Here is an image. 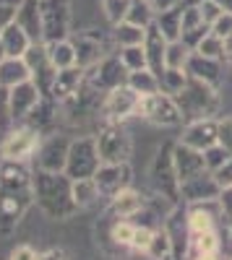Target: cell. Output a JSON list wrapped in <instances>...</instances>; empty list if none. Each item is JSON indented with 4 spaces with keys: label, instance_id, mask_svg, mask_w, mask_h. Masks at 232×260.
Returning a JSON list of instances; mask_svg holds the SVG:
<instances>
[{
    "label": "cell",
    "instance_id": "cell-6",
    "mask_svg": "<svg viewBox=\"0 0 232 260\" xmlns=\"http://www.w3.org/2000/svg\"><path fill=\"white\" fill-rule=\"evenodd\" d=\"M128 68L123 65L120 55H104L94 68L83 71V83L92 86L94 91L99 94H107L112 89H118V86H125L128 83Z\"/></svg>",
    "mask_w": 232,
    "mask_h": 260
},
{
    "label": "cell",
    "instance_id": "cell-10",
    "mask_svg": "<svg viewBox=\"0 0 232 260\" xmlns=\"http://www.w3.org/2000/svg\"><path fill=\"white\" fill-rule=\"evenodd\" d=\"M68 148H71V138L60 136V133H45L32 159H34L37 169H45V172H66Z\"/></svg>",
    "mask_w": 232,
    "mask_h": 260
},
{
    "label": "cell",
    "instance_id": "cell-32",
    "mask_svg": "<svg viewBox=\"0 0 232 260\" xmlns=\"http://www.w3.org/2000/svg\"><path fill=\"white\" fill-rule=\"evenodd\" d=\"M128 86H131V89H133L136 94H141V96H149V94L162 91L159 76H157V73H152L149 68H141V71L128 73Z\"/></svg>",
    "mask_w": 232,
    "mask_h": 260
},
{
    "label": "cell",
    "instance_id": "cell-17",
    "mask_svg": "<svg viewBox=\"0 0 232 260\" xmlns=\"http://www.w3.org/2000/svg\"><path fill=\"white\" fill-rule=\"evenodd\" d=\"M219 138V120L214 117H204V120H191L185 125L180 143L191 146L196 151H206L209 146H214Z\"/></svg>",
    "mask_w": 232,
    "mask_h": 260
},
{
    "label": "cell",
    "instance_id": "cell-12",
    "mask_svg": "<svg viewBox=\"0 0 232 260\" xmlns=\"http://www.w3.org/2000/svg\"><path fill=\"white\" fill-rule=\"evenodd\" d=\"M141 107V94H136L128 83L118 86V89L107 91L102 99V115L107 122H123L133 115H138Z\"/></svg>",
    "mask_w": 232,
    "mask_h": 260
},
{
    "label": "cell",
    "instance_id": "cell-46",
    "mask_svg": "<svg viewBox=\"0 0 232 260\" xmlns=\"http://www.w3.org/2000/svg\"><path fill=\"white\" fill-rule=\"evenodd\" d=\"M162 226V224H159ZM154 229L157 226H141V224H136V232H133V240H131V250H136V252H146L149 250V242H152V237H154Z\"/></svg>",
    "mask_w": 232,
    "mask_h": 260
},
{
    "label": "cell",
    "instance_id": "cell-64",
    "mask_svg": "<svg viewBox=\"0 0 232 260\" xmlns=\"http://www.w3.org/2000/svg\"><path fill=\"white\" fill-rule=\"evenodd\" d=\"M229 232H232V219H229Z\"/></svg>",
    "mask_w": 232,
    "mask_h": 260
},
{
    "label": "cell",
    "instance_id": "cell-53",
    "mask_svg": "<svg viewBox=\"0 0 232 260\" xmlns=\"http://www.w3.org/2000/svg\"><path fill=\"white\" fill-rule=\"evenodd\" d=\"M212 31H214V34H219L222 39H224L227 34H232V13H222V16L214 21Z\"/></svg>",
    "mask_w": 232,
    "mask_h": 260
},
{
    "label": "cell",
    "instance_id": "cell-18",
    "mask_svg": "<svg viewBox=\"0 0 232 260\" xmlns=\"http://www.w3.org/2000/svg\"><path fill=\"white\" fill-rule=\"evenodd\" d=\"M39 99H42V91L37 89L34 81H24V83L13 86V89H8V102H11L13 125L24 122V120L29 117V112L39 104Z\"/></svg>",
    "mask_w": 232,
    "mask_h": 260
},
{
    "label": "cell",
    "instance_id": "cell-44",
    "mask_svg": "<svg viewBox=\"0 0 232 260\" xmlns=\"http://www.w3.org/2000/svg\"><path fill=\"white\" fill-rule=\"evenodd\" d=\"M102 8H104V16L107 21L115 26L120 21H125V13L131 8V0H102Z\"/></svg>",
    "mask_w": 232,
    "mask_h": 260
},
{
    "label": "cell",
    "instance_id": "cell-30",
    "mask_svg": "<svg viewBox=\"0 0 232 260\" xmlns=\"http://www.w3.org/2000/svg\"><path fill=\"white\" fill-rule=\"evenodd\" d=\"M47 45V55L52 60V65L57 71H66L76 65V47L71 39H57V42H45Z\"/></svg>",
    "mask_w": 232,
    "mask_h": 260
},
{
    "label": "cell",
    "instance_id": "cell-47",
    "mask_svg": "<svg viewBox=\"0 0 232 260\" xmlns=\"http://www.w3.org/2000/svg\"><path fill=\"white\" fill-rule=\"evenodd\" d=\"M13 125V117H11V102H8V89L0 86V133L8 130Z\"/></svg>",
    "mask_w": 232,
    "mask_h": 260
},
{
    "label": "cell",
    "instance_id": "cell-62",
    "mask_svg": "<svg viewBox=\"0 0 232 260\" xmlns=\"http://www.w3.org/2000/svg\"><path fill=\"white\" fill-rule=\"evenodd\" d=\"M0 3H21V0H0Z\"/></svg>",
    "mask_w": 232,
    "mask_h": 260
},
{
    "label": "cell",
    "instance_id": "cell-22",
    "mask_svg": "<svg viewBox=\"0 0 232 260\" xmlns=\"http://www.w3.org/2000/svg\"><path fill=\"white\" fill-rule=\"evenodd\" d=\"M83 86V71L78 68V65H73V68H66V71H57L55 81H52V91H50V99H55L57 104L73 99Z\"/></svg>",
    "mask_w": 232,
    "mask_h": 260
},
{
    "label": "cell",
    "instance_id": "cell-16",
    "mask_svg": "<svg viewBox=\"0 0 232 260\" xmlns=\"http://www.w3.org/2000/svg\"><path fill=\"white\" fill-rule=\"evenodd\" d=\"M131 164H102L94 175V182L102 192V198H112L115 192L131 187Z\"/></svg>",
    "mask_w": 232,
    "mask_h": 260
},
{
    "label": "cell",
    "instance_id": "cell-14",
    "mask_svg": "<svg viewBox=\"0 0 232 260\" xmlns=\"http://www.w3.org/2000/svg\"><path fill=\"white\" fill-rule=\"evenodd\" d=\"M162 226L170 234V242H172V257L183 260L188 255V245H191V226H188V206H178L170 211V216L162 221Z\"/></svg>",
    "mask_w": 232,
    "mask_h": 260
},
{
    "label": "cell",
    "instance_id": "cell-23",
    "mask_svg": "<svg viewBox=\"0 0 232 260\" xmlns=\"http://www.w3.org/2000/svg\"><path fill=\"white\" fill-rule=\"evenodd\" d=\"M71 42H73V47H76V65H78L81 71L94 68V65H97L104 55H110L107 47L102 45V39H97V37L81 34V37H76V39H71Z\"/></svg>",
    "mask_w": 232,
    "mask_h": 260
},
{
    "label": "cell",
    "instance_id": "cell-4",
    "mask_svg": "<svg viewBox=\"0 0 232 260\" xmlns=\"http://www.w3.org/2000/svg\"><path fill=\"white\" fill-rule=\"evenodd\" d=\"M94 138H97V151H99L102 164H128L131 161L133 141L120 122H107Z\"/></svg>",
    "mask_w": 232,
    "mask_h": 260
},
{
    "label": "cell",
    "instance_id": "cell-60",
    "mask_svg": "<svg viewBox=\"0 0 232 260\" xmlns=\"http://www.w3.org/2000/svg\"><path fill=\"white\" fill-rule=\"evenodd\" d=\"M193 260H219V252H212V255H198Z\"/></svg>",
    "mask_w": 232,
    "mask_h": 260
},
{
    "label": "cell",
    "instance_id": "cell-11",
    "mask_svg": "<svg viewBox=\"0 0 232 260\" xmlns=\"http://www.w3.org/2000/svg\"><path fill=\"white\" fill-rule=\"evenodd\" d=\"M42 141V133L37 127L21 122V125H13V130L6 136L3 146H0V154H3V159L8 161H26L34 156V151Z\"/></svg>",
    "mask_w": 232,
    "mask_h": 260
},
{
    "label": "cell",
    "instance_id": "cell-36",
    "mask_svg": "<svg viewBox=\"0 0 232 260\" xmlns=\"http://www.w3.org/2000/svg\"><path fill=\"white\" fill-rule=\"evenodd\" d=\"M154 16H157V11L152 6V0H131V8H128V13H125V21L149 29L154 24Z\"/></svg>",
    "mask_w": 232,
    "mask_h": 260
},
{
    "label": "cell",
    "instance_id": "cell-41",
    "mask_svg": "<svg viewBox=\"0 0 232 260\" xmlns=\"http://www.w3.org/2000/svg\"><path fill=\"white\" fill-rule=\"evenodd\" d=\"M185 81H188V73L183 71V68H164V73L159 76V83H162V91H167V94H178L183 86H185Z\"/></svg>",
    "mask_w": 232,
    "mask_h": 260
},
{
    "label": "cell",
    "instance_id": "cell-33",
    "mask_svg": "<svg viewBox=\"0 0 232 260\" xmlns=\"http://www.w3.org/2000/svg\"><path fill=\"white\" fill-rule=\"evenodd\" d=\"M180 21H183V8L175 6L170 11H159L154 16V24L157 29L167 37V42H172V39H180Z\"/></svg>",
    "mask_w": 232,
    "mask_h": 260
},
{
    "label": "cell",
    "instance_id": "cell-20",
    "mask_svg": "<svg viewBox=\"0 0 232 260\" xmlns=\"http://www.w3.org/2000/svg\"><path fill=\"white\" fill-rule=\"evenodd\" d=\"M209 31H212V26L204 21L198 6H185V8H183V21H180V39H183L191 50H196L198 42H201Z\"/></svg>",
    "mask_w": 232,
    "mask_h": 260
},
{
    "label": "cell",
    "instance_id": "cell-38",
    "mask_svg": "<svg viewBox=\"0 0 232 260\" xmlns=\"http://www.w3.org/2000/svg\"><path fill=\"white\" fill-rule=\"evenodd\" d=\"M193 50L185 45L183 39H172V42H167V55H164V65L167 68H183L185 71V65L188 60H191Z\"/></svg>",
    "mask_w": 232,
    "mask_h": 260
},
{
    "label": "cell",
    "instance_id": "cell-5",
    "mask_svg": "<svg viewBox=\"0 0 232 260\" xmlns=\"http://www.w3.org/2000/svg\"><path fill=\"white\" fill-rule=\"evenodd\" d=\"M99 167H102V159H99V151H97V138H94V136L71 138L68 161H66V175H68L71 180L94 177Z\"/></svg>",
    "mask_w": 232,
    "mask_h": 260
},
{
    "label": "cell",
    "instance_id": "cell-52",
    "mask_svg": "<svg viewBox=\"0 0 232 260\" xmlns=\"http://www.w3.org/2000/svg\"><path fill=\"white\" fill-rule=\"evenodd\" d=\"M16 11H18V3H0V31L16 21Z\"/></svg>",
    "mask_w": 232,
    "mask_h": 260
},
{
    "label": "cell",
    "instance_id": "cell-51",
    "mask_svg": "<svg viewBox=\"0 0 232 260\" xmlns=\"http://www.w3.org/2000/svg\"><path fill=\"white\" fill-rule=\"evenodd\" d=\"M219 260H232V232L229 226L224 232H219Z\"/></svg>",
    "mask_w": 232,
    "mask_h": 260
},
{
    "label": "cell",
    "instance_id": "cell-31",
    "mask_svg": "<svg viewBox=\"0 0 232 260\" xmlns=\"http://www.w3.org/2000/svg\"><path fill=\"white\" fill-rule=\"evenodd\" d=\"M219 250V229H209V232H198L191 234V245H188V260H193L198 255H212Z\"/></svg>",
    "mask_w": 232,
    "mask_h": 260
},
{
    "label": "cell",
    "instance_id": "cell-55",
    "mask_svg": "<svg viewBox=\"0 0 232 260\" xmlns=\"http://www.w3.org/2000/svg\"><path fill=\"white\" fill-rule=\"evenodd\" d=\"M219 203H222V208H224V216H227V219H232V187H224V190H222Z\"/></svg>",
    "mask_w": 232,
    "mask_h": 260
},
{
    "label": "cell",
    "instance_id": "cell-8",
    "mask_svg": "<svg viewBox=\"0 0 232 260\" xmlns=\"http://www.w3.org/2000/svg\"><path fill=\"white\" fill-rule=\"evenodd\" d=\"M152 185L159 192V198H167L170 203H180V180L172 161V146L162 148L157 159L152 161Z\"/></svg>",
    "mask_w": 232,
    "mask_h": 260
},
{
    "label": "cell",
    "instance_id": "cell-15",
    "mask_svg": "<svg viewBox=\"0 0 232 260\" xmlns=\"http://www.w3.org/2000/svg\"><path fill=\"white\" fill-rule=\"evenodd\" d=\"M222 195V187L219 182L214 180V175L209 169L198 172L196 177L191 180H183L180 182V201L185 206H193V203H201V201H214Z\"/></svg>",
    "mask_w": 232,
    "mask_h": 260
},
{
    "label": "cell",
    "instance_id": "cell-35",
    "mask_svg": "<svg viewBox=\"0 0 232 260\" xmlns=\"http://www.w3.org/2000/svg\"><path fill=\"white\" fill-rule=\"evenodd\" d=\"M143 37H146V29L131 24V21H120V24H115V31H112V39H115L118 47L143 45Z\"/></svg>",
    "mask_w": 232,
    "mask_h": 260
},
{
    "label": "cell",
    "instance_id": "cell-27",
    "mask_svg": "<svg viewBox=\"0 0 232 260\" xmlns=\"http://www.w3.org/2000/svg\"><path fill=\"white\" fill-rule=\"evenodd\" d=\"M24 81H32L29 65L24 57H6L0 62V86L3 89H13V86L24 83Z\"/></svg>",
    "mask_w": 232,
    "mask_h": 260
},
{
    "label": "cell",
    "instance_id": "cell-63",
    "mask_svg": "<svg viewBox=\"0 0 232 260\" xmlns=\"http://www.w3.org/2000/svg\"><path fill=\"white\" fill-rule=\"evenodd\" d=\"M3 161H6V159H3V154H0V169H3Z\"/></svg>",
    "mask_w": 232,
    "mask_h": 260
},
{
    "label": "cell",
    "instance_id": "cell-1",
    "mask_svg": "<svg viewBox=\"0 0 232 260\" xmlns=\"http://www.w3.org/2000/svg\"><path fill=\"white\" fill-rule=\"evenodd\" d=\"M34 206V172L24 161H3L0 169V234H11Z\"/></svg>",
    "mask_w": 232,
    "mask_h": 260
},
{
    "label": "cell",
    "instance_id": "cell-58",
    "mask_svg": "<svg viewBox=\"0 0 232 260\" xmlns=\"http://www.w3.org/2000/svg\"><path fill=\"white\" fill-rule=\"evenodd\" d=\"M224 60H232V34L224 37Z\"/></svg>",
    "mask_w": 232,
    "mask_h": 260
},
{
    "label": "cell",
    "instance_id": "cell-29",
    "mask_svg": "<svg viewBox=\"0 0 232 260\" xmlns=\"http://www.w3.org/2000/svg\"><path fill=\"white\" fill-rule=\"evenodd\" d=\"M0 39H3V47H6V55H8V57H24L26 50L32 47L29 34L21 29L16 21H13V24H8L3 31H0Z\"/></svg>",
    "mask_w": 232,
    "mask_h": 260
},
{
    "label": "cell",
    "instance_id": "cell-59",
    "mask_svg": "<svg viewBox=\"0 0 232 260\" xmlns=\"http://www.w3.org/2000/svg\"><path fill=\"white\" fill-rule=\"evenodd\" d=\"M214 3H217L224 13H232V0H214Z\"/></svg>",
    "mask_w": 232,
    "mask_h": 260
},
{
    "label": "cell",
    "instance_id": "cell-42",
    "mask_svg": "<svg viewBox=\"0 0 232 260\" xmlns=\"http://www.w3.org/2000/svg\"><path fill=\"white\" fill-rule=\"evenodd\" d=\"M120 60H123V65L128 68L131 73L133 71H141V68H146V50H143V45H133V47H120Z\"/></svg>",
    "mask_w": 232,
    "mask_h": 260
},
{
    "label": "cell",
    "instance_id": "cell-61",
    "mask_svg": "<svg viewBox=\"0 0 232 260\" xmlns=\"http://www.w3.org/2000/svg\"><path fill=\"white\" fill-rule=\"evenodd\" d=\"M8 55H6V47H3V39H0V62H3Z\"/></svg>",
    "mask_w": 232,
    "mask_h": 260
},
{
    "label": "cell",
    "instance_id": "cell-43",
    "mask_svg": "<svg viewBox=\"0 0 232 260\" xmlns=\"http://www.w3.org/2000/svg\"><path fill=\"white\" fill-rule=\"evenodd\" d=\"M214 221H217V219H214V216H209L206 211L188 206V226H191V234L209 232V229H217V226H214Z\"/></svg>",
    "mask_w": 232,
    "mask_h": 260
},
{
    "label": "cell",
    "instance_id": "cell-24",
    "mask_svg": "<svg viewBox=\"0 0 232 260\" xmlns=\"http://www.w3.org/2000/svg\"><path fill=\"white\" fill-rule=\"evenodd\" d=\"M222 62H224V60L204 57V55L193 52L191 60H188V65H185V73L193 76V78H198V81H206L209 86H214V89H217L219 81H222Z\"/></svg>",
    "mask_w": 232,
    "mask_h": 260
},
{
    "label": "cell",
    "instance_id": "cell-3",
    "mask_svg": "<svg viewBox=\"0 0 232 260\" xmlns=\"http://www.w3.org/2000/svg\"><path fill=\"white\" fill-rule=\"evenodd\" d=\"M175 102L183 112V120H204L214 117L219 110V94L214 86H209L206 81H198L193 76H188L185 86L175 94Z\"/></svg>",
    "mask_w": 232,
    "mask_h": 260
},
{
    "label": "cell",
    "instance_id": "cell-37",
    "mask_svg": "<svg viewBox=\"0 0 232 260\" xmlns=\"http://www.w3.org/2000/svg\"><path fill=\"white\" fill-rule=\"evenodd\" d=\"M133 232H136V224L131 219H118V216H115V221L110 226V234H107V242H112L115 247L125 250V247H131Z\"/></svg>",
    "mask_w": 232,
    "mask_h": 260
},
{
    "label": "cell",
    "instance_id": "cell-50",
    "mask_svg": "<svg viewBox=\"0 0 232 260\" xmlns=\"http://www.w3.org/2000/svg\"><path fill=\"white\" fill-rule=\"evenodd\" d=\"M217 143L224 146L229 154H232V117L219 120V138H217Z\"/></svg>",
    "mask_w": 232,
    "mask_h": 260
},
{
    "label": "cell",
    "instance_id": "cell-49",
    "mask_svg": "<svg viewBox=\"0 0 232 260\" xmlns=\"http://www.w3.org/2000/svg\"><path fill=\"white\" fill-rule=\"evenodd\" d=\"M212 175H214V180L219 182V187H222V190H224V187H232V156H229L219 169H214Z\"/></svg>",
    "mask_w": 232,
    "mask_h": 260
},
{
    "label": "cell",
    "instance_id": "cell-39",
    "mask_svg": "<svg viewBox=\"0 0 232 260\" xmlns=\"http://www.w3.org/2000/svg\"><path fill=\"white\" fill-rule=\"evenodd\" d=\"M143 255H149L152 260H164V257H172V242H170V234H167L164 226L154 229V237L149 242V250Z\"/></svg>",
    "mask_w": 232,
    "mask_h": 260
},
{
    "label": "cell",
    "instance_id": "cell-34",
    "mask_svg": "<svg viewBox=\"0 0 232 260\" xmlns=\"http://www.w3.org/2000/svg\"><path fill=\"white\" fill-rule=\"evenodd\" d=\"M99 198H102V192H99V187H97L94 177L73 180V201H76L78 211H81V208H89V206H94Z\"/></svg>",
    "mask_w": 232,
    "mask_h": 260
},
{
    "label": "cell",
    "instance_id": "cell-7",
    "mask_svg": "<svg viewBox=\"0 0 232 260\" xmlns=\"http://www.w3.org/2000/svg\"><path fill=\"white\" fill-rule=\"evenodd\" d=\"M39 11H42V42L68 39L71 34L68 0H39Z\"/></svg>",
    "mask_w": 232,
    "mask_h": 260
},
{
    "label": "cell",
    "instance_id": "cell-48",
    "mask_svg": "<svg viewBox=\"0 0 232 260\" xmlns=\"http://www.w3.org/2000/svg\"><path fill=\"white\" fill-rule=\"evenodd\" d=\"M196 6H198V11H201V16H204V21H206L209 26H214V21L224 13V11L214 3V0H198Z\"/></svg>",
    "mask_w": 232,
    "mask_h": 260
},
{
    "label": "cell",
    "instance_id": "cell-40",
    "mask_svg": "<svg viewBox=\"0 0 232 260\" xmlns=\"http://www.w3.org/2000/svg\"><path fill=\"white\" fill-rule=\"evenodd\" d=\"M204 57H214V60H224V39L214 31H209L201 42H198V47L193 50Z\"/></svg>",
    "mask_w": 232,
    "mask_h": 260
},
{
    "label": "cell",
    "instance_id": "cell-25",
    "mask_svg": "<svg viewBox=\"0 0 232 260\" xmlns=\"http://www.w3.org/2000/svg\"><path fill=\"white\" fill-rule=\"evenodd\" d=\"M16 24L29 34L32 42H42V11L39 0H21L16 11Z\"/></svg>",
    "mask_w": 232,
    "mask_h": 260
},
{
    "label": "cell",
    "instance_id": "cell-2",
    "mask_svg": "<svg viewBox=\"0 0 232 260\" xmlns=\"http://www.w3.org/2000/svg\"><path fill=\"white\" fill-rule=\"evenodd\" d=\"M34 203L42 208L47 219H71L78 213V206L73 201V180L66 172L34 169Z\"/></svg>",
    "mask_w": 232,
    "mask_h": 260
},
{
    "label": "cell",
    "instance_id": "cell-19",
    "mask_svg": "<svg viewBox=\"0 0 232 260\" xmlns=\"http://www.w3.org/2000/svg\"><path fill=\"white\" fill-rule=\"evenodd\" d=\"M172 161H175V172H178V180H191L196 177L198 172L206 169L204 164V151H196L191 146H185V143H175L172 146Z\"/></svg>",
    "mask_w": 232,
    "mask_h": 260
},
{
    "label": "cell",
    "instance_id": "cell-54",
    "mask_svg": "<svg viewBox=\"0 0 232 260\" xmlns=\"http://www.w3.org/2000/svg\"><path fill=\"white\" fill-rule=\"evenodd\" d=\"M11 260H39V252L32 245H16L11 252Z\"/></svg>",
    "mask_w": 232,
    "mask_h": 260
},
{
    "label": "cell",
    "instance_id": "cell-9",
    "mask_svg": "<svg viewBox=\"0 0 232 260\" xmlns=\"http://www.w3.org/2000/svg\"><path fill=\"white\" fill-rule=\"evenodd\" d=\"M138 115L146 117L149 122H154V125H162V127H172V125L183 122V112H180L175 96L167 94V91H157V94H149V96H141Z\"/></svg>",
    "mask_w": 232,
    "mask_h": 260
},
{
    "label": "cell",
    "instance_id": "cell-45",
    "mask_svg": "<svg viewBox=\"0 0 232 260\" xmlns=\"http://www.w3.org/2000/svg\"><path fill=\"white\" fill-rule=\"evenodd\" d=\"M229 156H232V154H229V151H227L224 146L214 143V146H209V148L204 151V164H206V169H209V172H214V169H219Z\"/></svg>",
    "mask_w": 232,
    "mask_h": 260
},
{
    "label": "cell",
    "instance_id": "cell-56",
    "mask_svg": "<svg viewBox=\"0 0 232 260\" xmlns=\"http://www.w3.org/2000/svg\"><path fill=\"white\" fill-rule=\"evenodd\" d=\"M39 260H68V257H66V252H63V250L52 247V250H45V252H39Z\"/></svg>",
    "mask_w": 232,
    "mask_h": 260
},
{
    "label": "cell",
    "instance_id": "cell-21",
    "mask_svg": "<svg viewBox=\"0 0 232 260\" xmlns=\"http://www.w3.org/2000/svg\"><path fill=\"white\" fill-rule=\"evenodd\" d=\"M143 50H146V68L152 73L162 76L164 73V55H167V37L157 29V24H152L146 29V37H143Z\"/></svg>",
    "mask_w": 232,
    "mask_h": 260
},
{
    "label": "cell",
    "instance_id": "cell-13",
    "mask_svg": "<svg viewBox=\"0 0 232 260\" xmlns=\"http://www.w3.org/2000/svg\"><path fill=\"white\" fill-rule=\"evenodd\" d=\"M24 60H26V65H29L32 81L37 83V89L42 91V96H50L52 81H55V76H57V68L52 65V60H50V55H47V45H45V42H32V47L26 50Z\"/></svg>",
    "mask_w": 232,
    "mask_h": 260
},
{
    "label": "cell",
    "instance_id": "cell-26",
    "mask_svg": "<svg viewBox=\"0 0 232 260\" xmlns=\"http://www.w3.org/2000/svg\"><path fill=\"white\" fill-rule=\"evenodd\" d=\"M110 208H112V213L118 216V219H136V216L146 208V201L133 187H125V190L115 192L110 198Z\"/></svg>",
    "mask_w": 232,
    "mask_h": 260
},
{
    "label": "cell",
    "instance_id": "cell-57",
    "mask_svg": "<svg viewBox=\"0 0 232 260\" xmlns=\"http://www.w3.org/2000/svg\"><path fill=\"white\" fill-rule=\"evenodd\" d=\"M152 6H154V11L159 13V11H170V8L180 6V0H152Z\"/></svg>",
    "mask_w": 232,
    "mask_h": 260
},
{
    "label": "cell",
    "instance_id": "cell-28",
    "mask_svg": "<svg viewBox=\"0 0 232 260\" xmlns=\"http://www.w3.org/2000/svg\"><path fill=\"white\" fill-rule=\"evenodd\" d=\"M57 107H60V104H57L55 99L42 96V99H39V104L29 112V117H26L24 122H26V125H32V127H37L39 133L45 136L47 130L52 127V122H55V112H57ZM18 125H21V122H18Z\"/></svg>",
    "mask_w": 232,
    "mask_h": 260
}]
</instances>
